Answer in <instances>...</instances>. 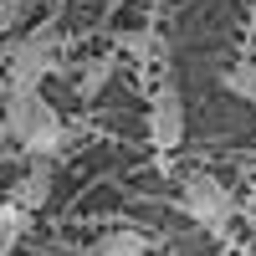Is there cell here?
Masks as SVG:
<instances>
[{
	"instance_id": "obj_4",
	"label": "cell",
	"mask_w": 256,
	"mask_h": 256,
	"mask_svg": "<svg viewBox=\"0 0 256 256\" xmlns=\"http://www.w3.org/2000/svg\"><path fill=\"white\" fill-rule=\"evenodd\" d=\"M180 210L195 226H205V230H226L230 216H236V200H230V190L216 184L210 174H195V180L180 190Z\"/></svg>"
},
{
	"instance_id": "obj_10",
	"label": "cell",
	"mask_w": 256,
	"mask_h": 256,
	"mask_svg": "<svg viewBox=\"0 0 256 256\" xmlns=\"http://www.w3.org/2000/svg\"><path fill=\"white\" fill-rule=\"evenodd\" d=\"M20 10H26L20 0H0V36H6V31L16 26V20H20Z\"/></svg>"
},
{
	"instance_id": "obj_12",
	"label": "cell",
	"mask_w": 256,
	"mask_h": 256,
	"mask_svg": "<svg viewBox=\"0 0 256 256\" xmlns=\"http://www.w3.org/2000/svg\"><path fill=\"white\" fill-rule=\"evenodd\" d=\"M108 6H118V0H108Z\"/></svg>"
},
{
	"instance_id": "obj_1",
	"label": "cell",
	"mask_w": 256,
	"mask_h": 256,
	"mask_svg": "<svg viewBox=\"0 0 256 256\" xmlns=\"http://www.w3.org/2000/svg\"><path fill=\"white\" fill-rule=\"evenodd\" d=\"M0 118H6V128H10V144H20L31 159H52L56 148L67 144V123H62V113L41 98V88L6 92Z\"/></svg>"
},
{
	"instance_id": "obj_7",
	"label": "cell",
	"mask_w": 256,
	"mask_h": 256,
	"mask_svg": "<svg viewBox=\"0 0 256 256\" xmlns=\"http://www.w3.org/2000/svg\"><path fill=\"white\" fill-rule=\"evenodd\" d=\"M148 251H154V236L144 230H108L92 246V256H148Z\"/></svg>"
},
{
	"instance_id": "obj_5",
	"label": "cell",
	"mask_w": 256,
	"mask_h": 256,
	"mask_svg": "<svg viewBox=\"0 0 256 256\" xmlns=\"http://www.w3.org/2000/svg\"><path fill=\"white\" fill-rule=\"evenodd\" d=\"M52 184H56V180H52V164H46V159H36V164L26 169V174H20V180L10 184V195H6V200L26 205L31 216H36V210H41V205L52 200Z\"/></svg>"
},
{
	"instance_id": "obj_6",
	"label": "cell",
	"mask_w": 256,
	"mask_h": 256,
	"mask_svg": "<svg viewBox=\"0 0 256 256\" xmlns=\"http://www.w3.org/2000/svg\"><path fill=\"white\" fill-rule=\"evenodd\" d=\"M31 230V210L16 205V200H0V256H10Z\"/></svg>"
},
{
	"instance_id": "obj_3",
	"label": "cell",
	"mask_w": 256,
	"mask_h": 256,
	"mask_svg": "<svg viewBox=\"0 0 256 256\" xmlns=\"http://www.w3.org/2000/svg\"><path fill=\"white\" fill-rule=\"evenodd\" d=\"M148 144L159 154H174L184 144V98H180L174 77H164L154 88V98H148Z\"/></svg>"
},
{
	"instance_id": "obj_8",
	"label": "cell",
	"mask_w": 256,
	"mask_h": 256,
	"mask_svg": "<svg viewBox=\"0 0 256 256\" xmlns=\"http://www.w3.org/2000/svg\"><path fill=\"white\" fill-rule=\"evenodd\" d=\"M226 88L236 92L241 102H256V67H251V62H241V67H230V72H226Z\"/></svg>"
},
{
	"instance_id": "obj_9",
	"label": "cell",
	"mask_w": 256,
	"mask_h": 256,
	"mask_svg": "<svg viewBox=\"0 0 256 256\" xmlns=\"http://www.w3.org/2000/svg\"><path fill=\"white\" fill-rule=\"evenodd\" d=\"M113 77V56H102V62H92L88 72H82V98H98L102 92V82Z\"/></svg>"
},
{
	"instance_id": "obj_2",
	"label": "cell",
	"mask_w": 256,
	"mask_h": 256,
	"mask_svg": "<svg viewBox=\"0 0 256 256\" xmlns=\"http://www.w3.org/2000/svg\"><path fill=\"white\" fill-rule=\"evenodd\" d=\"M56 72V31L41 26L31 36H20L16 46L6 52V92H26V88H41Z\"/></svg>"
},
{
	"instance_id": "obj_11",
	"label": "cell",
	"mask_w": 256,
	"mask_h": 256,
	"mask_svg": "<svg viewBox=\"0 0 256 256\" xmlns=\"http://www.w3.org/2000/svg\"><path fill=\"white\" fill-rule=\"evenodd\" d=\"M10 144V128H6V118H0V148H6Z\"/></svg>"
}]
</instances>
